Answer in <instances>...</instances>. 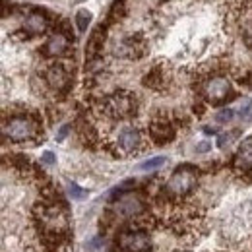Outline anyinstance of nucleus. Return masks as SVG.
Masks as SVG:
<instances>
[{"label":"nucleus","mask_w":252,"mask_h":252,"mask_svg":"<svg viewBox=\"0 0 252 252\" xmlns=\"http://www.w3.org/2000/svg\"><path fill=\"white\" fill-rule=\"evenodd\" d=\"M101 111L107 119L126 121L138 113V99H136V95L126 92V90H119L115 94L107 95L101 101Z\"/></svg>","instance_id":"nucleus-1"},{"label":"nucleus","mask_w":252,"mask_h":252,"mask_svg":"<svg viewBox=\"0 0 252 252\" xmlns=\"http://www.w3.org/2000/svg\"><path fill=\"white\" fill-rule=\"evenodd\" d=\"M2 134L10 142H28L39 134V121L35 117H28V115L14 117L10 121H4Z\"/></svg>","instance_id":"nucleus-2"},{"label":"nucleus","mask_w":252,"mask_h":252,"mask_svg":"<svg viewBox=\"0 0 252 252\" xmlns=\"http://www.w3.org/2000/svg\"><path fill=\"white\" fill-rule=\"evenodd\" d=\"M196 179H198V173L194 167L190 165H183L179 167L167 181L165 185V196L169 198H185L189 196L192 189L196 187Z\"/></svg>","instance_id":"nucleus-3"},{"label":"nucleus","mask_w":252,"mask_h":252,"mask_svg":"<svg viewBox=\"0 0 252 252\" xmlns=\"http://www.w3.org/2000/svg\"><path fill=\"white\" fill-rule=\"evenodd\" d=\"M117 247L123 252H150L152 239L142 229H128L117 237Z\"/></svg>","instance_id":"nucleus-4"},{"label":"nucleus","mask_w":252,"mask_h":252,"mask_svg":"<svg viewBox=\"0 0 252 252\" xmlns=\"http://www.w3.org/2000/svg\"><path fill=\"white\" fill-rule=\"evenodd\" d=\"M202 95H204V99L208 101V103H212V105H221V103H225L229 97H233V90H231V84H229V80L227 78H223V76H214V78H210L204 86H202Z\"/></svg>","instance_id":"nucleus-5"},{"label":"nucleus","mask_w":252,"mask_h":252,"mask_svg":"<svg viewBox=\"0 0 252 252\" xmlns=\"http://www.w3.org/2000/svg\"><path fill=\"white\" fill-rule=\"evenodd\" d=\"M146 53H148V41L138 33L125 37L115 49V55L130 61H140L142 57H146Z\"/></svg>","instance_id":"nucleus-6"},{"label":"nucleus","mask_w":252,"mask_h":252,"mask_svg":"<svg viewBox=\"0 0 252 252\" xmlns=\"http://www.w3.org/2000/svg\"><path fill=\"white\" fill-rule=\"evenodd\" d=\"M117 150L123 152L125 156H132V154H140L144 150V136L138 128H123L117 136Z\"/></svg>","instance_id":"nucleus-7"},{"label":"nucleus","mask_w":252,"mask_h":252,"mask_svg":"<svg viewBox=\"0 0 252 252\" xmlns=\"http://www.w3.org/2000/svg\"><path fill=\"white\" fill-rule=\"evenodd\" d=\"M70 72L64 64L57 63V64H51L45 72V82L51 90H55L57 94H66L70 90Z\"/></svg>","instance_id":"nucleus-8"},{"label":"nucleus","mask_w":252,"mask_h":252,"mask_svg":"<svg viewBox=\"0 0 252 252\" xmlns=\"http://www.w3.org/2000/svg\"><path fill=\"white\" fill-rule=\"evenodd\" d=\"M144 200L134 194V192H126L121 194L117 204H115V214L121 216V218H138L142 212H144Z\"/></svg>","instance_id":"nucleus-9"},{"label":"nucleus","mask_w":252,"mask_h":252,"mask_svg":"<svg viewBox=\"0 0 252 252\" xmlns=\"http://www.w3.org/2000/svg\"><path fill=\"white\" fill-rule=\"evenodd\" d=\"M175 134H177V125L171 119H167V117H154V121L150 125V136H152V140L156 144H159V146L169 144L175 138Z\"/></svg>","instance_id":"nucleus-10"},{"label":"nucleus","mask_w":252,"mask_h":252,"mask_svg":"<svg viewBox=\"0 0 252 252\" xmlns=\"http://www.w3.org/2000/svg\"><path fill=\"white\" fill-rule=\"evenodd\" d=\"M49 14L43 12V10H33L32 14L24 20V32L30 37H35V35H41L49 30Z\"/></svg>","instance_id":"nucleus-11"},{"label":"nucleus","mask_w":252,"mask_h":252,"mask_svg":"<svg viewBox=\"0 0 252 252\" xmlns=\"http://www.w3.org/2000/svg\"><path fill=\"white\" fill-rule=\"evenodd\" d=\"M68 39H70V37H66L64 33L57 32L55 35H51V37L47 39V43L43 45L41 53H43L45 57H49V59L63 57L64 53L68 51Z\"/></svg>","instance_id":"nucleus-12"},{"label":"nucleus","mask_w":252,"mask_h":252,"mask_svg":"<svg viewBox=\"0 0 252 252\" xmlns=\"http://www.w3.org/2000/svg\"><path fill=\"white\" fill-rule=\"evenodd\" d=\"M105 32H107V26L101 24V26L92 33V37H90V41H88V47H86L88 61H90V59H95V57H101L103 45H105Z\"/></svg>","instance_id":"nucleus-13"},{"label":"nucleus","mask_w":252,"mask_h":252,"mask_svg":"<svg viewBox=\"0 0 252 252\" xmlns=\"http://www.w3.org/2000/svg\"><path fill=\"white\" fill-rule=\"evenodd\" d=\"M142 84L154 92H161L165 90V84H167V76H165V70L161 66H154L142 80Z\"/></svg>","instance_id":"nucleus-14"},{"label":"nucleus","mask_w":252,"mask_h":252,"mask_svg":"<svg viewBox=\"0 0 252 252\" xmlns=\"http://www.w3.org/2000/svg\"><path fill=\"white\" fill-rule=\"evenodd\" d=\"M233 167H237V169H241V171H247V169L252 167V138H247V140L241 144L237 156L233 159Z\"/></svg>","instance_id":"nucleus-15"},{"label":"nucleus","mask_w":252,"mask_h":252,"mask_svg":"<svg viewBox=\"0 0 252 252\" xmlns=\"http://www.w3.org/2000/svg\"><path fill=\"white\" fill-rule=\"evenodd\" d=\"M92 24V12L90 10H78L76 12V26L80 32H88V26Z\"/></svg>","instance_id":"nucleus-16"},{"label":"nucleus","mask_w":252,"mask_h":252,"mask_svg":"<svg viewBox=\"0 0 252 252\" xmlns=\"http://www.w3.org/2000/svg\"><path fill=\"white\" fill-rule=\"evenodd\" d=\"M165 161L167 159L165 158H152V159H148V161H144L142 165H140V171H156V169H159V167H163L165 165Z\"/></svg>","instance_id":"nucleus-17"},{"label":"nucleus","mask_w":252,"mask_h":252,"mask_svg":"<svg viewBox=\"0 0 252 252\" xmlns=\"http://www.w3.org/2000/svg\"><path fill=\"white\" fill-rule=\"evenodd\" d=\"M68 194H70L74 200H84V198L88 196V192L84 189H80L76 183H70V185H68Z\"/></svg>","instance_id":"nucleus-18"},{"label":"nucleus","mask_w":252,"mask_h":252,"mask_svg":"<svg viewBox=\"0 0 252 252\" xmlns=\"http://www.w3.org/2000/svg\"><path fill=\"white\" fill-rule=\"evenodd\" d=\"M237 134H239L237 130H233V132H225V134H221L220 138H218V146H220V148H225L227 144H231V142H233V140L237 138Z\"/></svg>","instance_id":"nucleus-19"},{"label":"nucleus","mask_w":252,"mask_h":252,"mask_svg":"<svg viewBox=\"0 0 252 252\" xmlns=\"http://www.w3.org/2000/svg\"><path fill=\"white\" fill-rule=\"evenodd\" d=\"M233 117H235L233 109H221L220 113H218V117H216V121L218 123H229V121H233Z\"/></svg>","instance_id":"nucleus-20"},{"label":"nucleus","mask_w":252,"mask_h":252,"mask_svg":"<svg viewBox=\"0 0 252 252\" xmlns=\"http://www.w3.org/2000/svg\"><path fill=\"white\" fill-rule=\"evenodd\" d=\"M239 115H241L243 119H249V117H251V115H252V101H247V103L241 107Z\"/></svg>","instance_id":"nucleus-21"},{"label":"nucleus","mask_w":252,"mask_h":252,"mask_svg":"<svg viewBox=\"0 0 252 252\" xmlns=\"http://www.w3.org/2000/svg\"><path fill=\"white\" fill-rule=\"evenodd\" d=\"M43 163H47V165H51V163H55V154L53 152H45L43 154V158H41Z\"/></svg>","instance_id":"nucleus-22"},{"label":"nucleus","mask_w":252,"mask_h":252,"mask_svg":"<svg viewBox=\"0 0 252 252\" xmlns=\"http://www.w3.org/2000/svg\"><path fill=\"white\" fill-rule=\"evenodd\" d=\"M210 148H212V146H210L208 142H202V144H198V148H196V152H198V154H204V152H208Z\"/></svg>","instance_id":"nucleus-23"},{"label":"nucleus","mask_w":252,"mask_h":252,"mask_svg":"<svg viewBox=\"0 0 252 252\" xmlns=\"http://www.w3.org/2000/svg\"><path fill=\"white\" fill-rule=\"evenodd\" d=\"M66 132H68V126H64L63 130H61V136H59V140H63L64 136H66Z\"/></svg>","instance_id":"nucleus-24"},{"label":"nucleus","mask_w":252,"mask_h":252,"mask_svg":"<svg viewBox=\"0 0 252 252\" xmlns=\"http://www.w3.org/2000/svg\"><path fill=\"white\" fill-rule=\"evenodd\" d=\"M179 252H190V251H179Z\"/></svg>","instance_id":"nucleus-25"}]
</instances>
